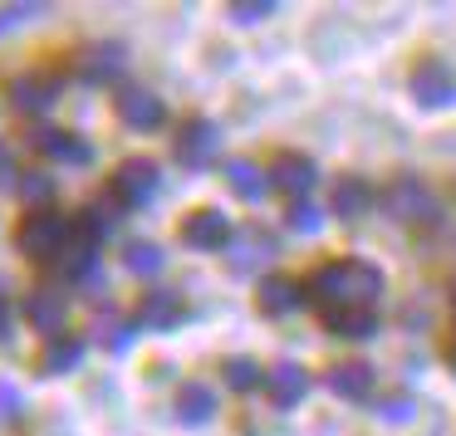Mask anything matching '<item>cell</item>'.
Masks as SVG:
<instances>
[{"instance_id": "cell-1", "label": "cell", "mask_w": 456, "mask_h": 436, "mask_svg": "<svg viewBox=\"0 0 456 436\" xmlns=\"http://www.w3.org/2000/svg\"><path fill=\"white\" fill-rule=\"evenodd\" d=\"M383 295V275L368 260H329L309 275V304L319 314H344V309H373Z\"/></svg>"}, {"instance_id": "cell-2", "label": "cell", "mask_w": 456, "mask_h": 436, "mask_svg": "<svg viewBox=\"0 0 456 436\" xmlns=\"http://www.w3.org/2000/svg\"><path fill=\"white\" fill-rule=\"evenodd\" d=\"M69 221L60 216L54 206L45 211H25L20 226H15V250H20L25 260H35V265H50V260L64 255V246H69Z\"/></svg>"}, {"instance_id": "cell-3", "label": "cell", "mask_w": 456, "mask_h": 436, "mask_svg": "<svg viewBox=\"0 0 456 436\" xmlns=\"http://www.w3.org/2000/svg\"><path fill=\"white\" fill-rule=\"evenodd\" d=\"M383 216H393L397 226H432L436 221V197L422 187V177L403 172L383 187Z\"/></svg>"}, {"instance_id": "cell-4", "label": "cell", "mask_w": 456, "mask_h": 436, "mask_svg": "<svg viewBox=\"0 0 456 436\" xmlns=\"http://www.w3.org/2000/svg\"><path fill=\"white\" fill-rule=\"evenodd\" d=\"M158 187H162V172H158L152 157H128V162H118V172H113V201L128 206V211L148 206V201L158 197Z\"/></svg>"}, {"instance_id": "cell-5", "label": "cell", "mask_w": 456, "mask_h": 436, "mask_svg": "<svg viewBox=\"0 0 456 436\" xmlns=\"http://www.w3.org/2000/svg\"><path fill=\"white\" fill-rule=\"evenodd\" d=\"M216 148H221V133H216L211 118H187L177 128V138H172V157H177L187 172H201L211 157H216Z\"/></svg>"}, {"instance_id": "cell-6", "label": "cell", "mask_w": 456, "mask_h": 436, "mask_svg": "<svg viewBox=\"0 0 456 436\" xmlns=\"http://www.w3.org/2000/svg\"><path fill=\"white\" fill-rule=\"evenodd\" d=\"M177 236H182V246H187V250H207V255H211V250H226L236 230H231L226 211H216V206H197L187 221H182Z\"/></svg>"}, {"instance_id": "cell-7", "label": "cell", "mask_w": 456, "mask_h": 436, "mask_svg": "<svg viewBox=\"0 0 456 436\" xmlns=\"http://www.w3.org/2000/svg\"><path fill=\"white\" fill-rule=\"evenodd\" d=\"M412 99L422 109H452L456 103V74L446 60H422L412 69Z\"/></svg>"}, {"instance_id": "cell-8", "label": "cell", "mask_w": 456, "mask_h": 436, "mask_svg": "<svg viewBox=\"0 0 456 436\" xmlns=\"http://www.w3.org/2000/svg\"><path fill=\"white\" fill-rule=\"evenodd\" d=\"M275 255H280V250H275V236H270V230H260V226L236 230V236H231V246H226V265L236 270V275H250V270L270 265Z\"/></svg>"}, {"instance_id": "cell-9", "label": "cell", "mask_w": 456, "mask_h": 436, "mask_svg": "<svg viewBox=\"0 0 456 436\" xmlns=\"http://www.w3.org/2000/svg\"><path fill=\"white\" fill-rule=\"evenodd\" d=\"M25 319H30V328L60 338L64 319H69V295H64V289H54V285H35L30 295H25Z\"/></svg>"}, {"instance_id": "cell-10", "label": "cell", "mask_w": 456, "mask_h": 436, "mask_svg": "<svg viewBox=\"0 0 456 436\" xmlns=\"http://www.w3.org/2000/svg\"><path fill=\"white\" fill-rule=\"evenodd\" d=\"M113 109H118V118L128 123L133 133H152V128L167 123V103H162L152 89H118Z\"/></svg>"}, {"instance_id": "cell-11", "label": "cell", "mask_w": 456, "mask_h": 436, "mask_svg": "<svg viewBox=\"0 0 456 436\" xmlns=\"http://www.w3.org/2000/svg\"><path fill=\"white\" fill-rule=\"evenodd\" d=\"M60 103V79L54 74H20L11 84V109L25 113V118H40Z\"/></svg>"}, {"instance_id": "cell-12", "label": "cell", "mask_w": 456, "mask_h": 436, "mask_svg": "<svg viewBox=\"0 0 456 436\" xmlns=\"http://www.w3.org/2000/svg\"><path fill=\"white\" fill-rule=\"evenodd\" d=\"M138 328H148V334H172V328L182 324V295L177 289H148V295L138 299Z\"/></svg>"}, {"instance_id": "cell-13", "label": "cell", "mask_w": 456, "mask_h": 436, "mask_svg": "<svg viewBox=\"0 0 456 436\" xmlns=\"http://www.w3.org/2000/svg\"><path fill=\"white\" fill-rule=\"evenodd\" d=\"M314 182H319L314 162H309V157H299V152H280V157L270 162V187H280L289 201H305Z\"/></svg>"}, {"instance_id": "cell-14", "label": "cell", "mask_w": 456, "mask_h": 436, "mask_svg": "<svg viewBox=\"0 0 456 436\" xmlns=\"http://www.w3.org/2000/svg\"><path fill=\"white\" fill-rule=\"evenodd\" d=\"M123 69H128V50H123L118 40L89 44V50L79 54V79H89V84H113Z\"/></svg>"}, {"instance_id": "cell-15", "label": "cell", "mask_w": 456, "mask_h": 436, "mask_svg": "<svg viewBox=\"0 0 456 436\" xmlns=\"http://www.w3.org/2000/svg\"><path fill=\"white\" fill-rule=\"evenodd\" d=\"M309 392V373L299 363H275L265 373V397L280 407V412H289V407H299Z\"/></svg>"}, {"instance_id": "cell-16", "label": "cell", "mask_w": 456, "mask_h": 436, "mask_svg": "<svg viewBox=\"0 0 456 436\" xmlns=\"http://www.w3.org/2000/svg\"><path fill=\"white\" fill-rule=\"evenodd\" d=\"M35 148H40L45 157H54V162H69V167L94 162V148L79 138V133H69V128H35Z\"/></svg>"}, {"instance_id": "cell-17", "label": "cell", "mask_w": 456, "mask_h": 436, "mask_svg": "<svg viewBox=\"0 0 456 436\" xmlns=\"http://www.w3.org/2000/svg\"><path fill=\"white\" fill-rule=\"evenodd\" d=\"M324 383H329V392L344 397V402H363V397L373 392V367L368 363H334L324 373Z\"/></svg>"}, {"instance_id": "cell-18", "label": "cell", "mask_w": 456, "mask_h": 436, "mask_svg": "<svg viewBox=\"0 0 456 436\" xmlns=\"http://www.w3.org/2000/svg\"><path fill=\"white\" fill-rule=\"evenodd\" d=\"M299 299H305V295H299V285H295V279H285V275H270L265 285L256 289V309H260L265 319H285V314H295Z\"/></svg>"}, {"instance_id": "cell-19", "label": "cell", "mask_w": 456, "mask_h": 436, "mask_svg": "<svg viewBox=\"0 0 456 436\" xmlns=\"http://www.w3.org/2000/svg\"><path fill=\"white\" fill-rule=\"evenodd\" d=\"M226 187L236 191L240 201H260L270 191V172L260 167V162H250V157H231L226 162Z\"/></svg>"}, {"instance_id": "cell-20", "label": "cell", "mask_w": 456, "mask_h": 436, "mask_svg": "<svg viewBox=\"0 0 456 436\" xmlns=\"http://www.w3.org/2000/svg\"><path fill=\"white\" fill-rule=\"evenodd\" d=\"M216 416V392L207 383H182L177 392V422L182 426H207Z\"/></svg>"}, {"instance_id": "cell-21", "label": "cell", "mask_w": 456, "mask_h": 436, "mask_svg": "<svg viewBox=\"0 0 456 436\" xmlns=\"http://www.w3.org/2000/svg\"><path fill=\"white\" fill-rule=\"evenodd\" d=\"M60 270L69 279H94V270H99V240L84 236V230H74L69 246H64V255H60Z\"/></svg>"}, {"instance_id": "cell-22", "label": "cell", "mask_w": 456, "mask_h": 436, "mask_svg": "<svg viewBox=\"0 0 456 436\" xmlns=\"http://www.w3.org/2000/svg\"><path fill=\"white\" fill-rule=\"evenodd\" d=\"M79 358H84V338L60 334V338H50V343H45V353H40V373H45V377L74 373V367H79Z\"/></svg>"}, {"instance_id": "cell-23", "label": "cell", "mask_w": 456, "mask_h": 436, "mask_svg": "<svg viewBox=\"0 0 456 436\" xmlns=\"http://www.w3.org/2000/svg\"><path fill=\"white\" fill-rule=\"evenodd\" d=\"M334 211L344 221H358V216H368L373 211V187H368L363 177H344L334 187Z\"/></svg>"}, {"instance_id": "cell-24", "label": "cell", "mask_w": 456, "mask_h": 436, "mask_svg": "<svg viewBox=\"0 0 456 436\" xmlns=\"http://www.w3.org/2000/svg\"><path fill=\"white\" fill-rule=\"evenodd\" d=\"M118 216H123V206L113 197H94L89 206H84V216H79V230L94 236V240H103L113 226H118Z\"/></svg>"}, {"instance_id": "cell-25", "label": "cell", "mask_w": 456, "mask_h": 436, "mask_svg": "<svg viewBox=\"0 0 456 436\" xmlns=\"http://www.w3.org/2000/svg\"><path fill=\"white\" fill-rule=\"evenodd\" d=\"M123 265H128V275L152 279V275H162L167 255H162V246H152V240H128V250H123Z\"/></svg>"}, {"instance_id": "cell-26", "label": "cell", "mask_w": 456, "mask_h": 436, "mask_svg": "<svg viewBox=\"0 0 456 436\" xmlns=\"http://www.w3.org/2000/svg\"><path fill=\"white\" fill-rule=\"evenodd\" d=\"M324 324L338 338H368L378 328V319H373V309H344V314H329Z\"/></svg>"}, {"instance_id": "cell-27", "label": "cell", "mask_w": 456, "mask_h": 436, "mask_svg": "<svg viewBox=\"0 0 456 436\" xmlns=\"http://www.w3.org/2000/svg\"><path fill=\"white\" fill-rule=\"evenodd\" d=\"M15 191H20V201H25L30 211H45V206L54 201V177H50V172H20Z\"/></svg>"}, {"instance_id": "cell-28", "label": "cell", "mask_w": 456, "mask_h": 436, "mask_svg": "<svg viewBox=\"0 0 456 436\" xmlns=\"http://www.w3.org/2000/svg\"><path fill=\"white\" fill-rule=\"evenodd\" d=\"M221 377H226L231 392H250V387L265 383V367L250 363V358H226V363H221Z\"/></svg>"}, {"instance_id": "cell-29", "label": "cell", "mask_w": 456, "mask_h": 436, "mask_svg": "<svg viewBox=\"0 0 456 436\" xmlns=\"http://www.w3.org/2000/svg\"><path fill=\"white\" fill-rule=\"evenodd\" d=\"M285 226H289V230H299V236H319V230H324V216H319V206L305 197V201H289Z\"/></svg>"}, {"instance_id": "cell-30", "label": "cell", "mask_w": 456, "mask_h": 436, "mask_svg": "<svg viewBox=\"0 0 456 436\" xmlns=\"http://www.w3.org/2000/svg\"><path fill=\"white\" fill-rule=\"evenodd\" d=\"M94 338H99L103 348H113V353H123V348L133 343V328L123 324V319H99V324H94Z\"/></svg>"}, {"instance_id": "cell-31", "label": "cell", "mask_w": 456, "mask_h": 436, "mask_svg": "<svg viewBox=\"0 0 456 436\" xmlns=\"http://www.w3.org/2000/svg\"><path fill=\"white\" fill-rule=\"evenodd\" d=\"M226 15L236 25H260L275 15V0H236V5H226Z\"/></svg>"}, {"instance_id": "cell-32", "label": "cell", "mask_w": 456, "mask_h": 436, "mask_svg": "<svg viewBox=\"0 0 456 436\" xmlns=\"http://www.w3.org/2000/svg\"><path fill=\"white\" fill-rule=\"evenodd\" d=\"M25 402H20V387L15 383H0V422H20Z\"/></svg>"}, {"instance_id": "cell-33", "label": "cell", "mask_w": 456, "mask_h": 436, "mask_svg": "<svg viewBox=\"0 0 456 436\" xmlns=\"http://www.w3.org/2000/svg\"><path fill=\"white\" fill-rule=\"evenodd\" d=\"M373 412L383 416V422H397V426H403V422H412V397H387V402L373 407Z\"/></svg>"}, {"instance_id": "cell-34", "label": "cell", "mask_w": 456, "mask_h": 436, "mask_svg": "<svg viewBox=\"0 0 456 436\" xmlns=\"http://www.w3.org/2000/svg\"><path fill=\"white\" fill-rule=\"evenodd\" d=\"M40 11H45V5H5V11H0V35L15 30V25H25V20H35Z\"/></svg>"}, {"instance_id": "cell-35", "label": "cell", "mask_w": 456, "mask_h": 436, "mask_svg": "<svg viewBox=\"0 0 456 436\" xmlns=\"http://www.w3.org/2000/svg\"><path fill=\"white\" fill-rule=\"evenodd\" d=\"M20 182V167H15V152L0 142V187H15Z\"/></svg>"}, {"instance_id": "cell-36", "label": "cell", "mask_w": 456, "mask_h": 436, "mask_svg": "<svg viewBox=\"0 0 456 436\" xmlns=\"http://www.w3.org/2000/svg\"><path fill=\"white\" fill-rule=\"evenodd\" d=\"M11 324H15V314H11V299L0 295V343L11 338Z\"/></svg>"}, {"instance_id": "cell-37", "label": "cell", "mask_w": 456, "mask_h": 436, "mask_svg": "<svg viewBox=\"0 0 456 436\" xmlns=\"http://www.w3.org/2000/svg\"><path fill=\"white\" fill-rule=\"evenodd\" d=\"M452 367H456V348H452Z\"/></svg>"}]
</instances>
